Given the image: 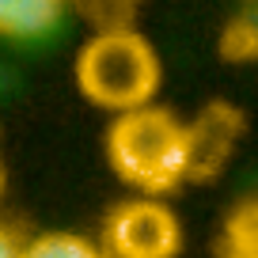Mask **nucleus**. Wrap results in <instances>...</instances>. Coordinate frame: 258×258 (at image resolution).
I'll return each mask as SVG.
<instances>
[{
    "label": "nucleus",
    "instance_id": "f257e3e1",
    "mask_svg": "<svg viewBox=\"0 0 258 258\" xmlns=\"http://www.w3.org/2000/svg\"><path fill=\"white\" fill-rule=\"evenodd\" d=\"M106 160L125 186L160 198L198 175V133L171 110L148 103L114 114L106 129Z\"/></svg>",
    "mask_w": 258,
    "mask_h": 258
},
{
    "label": "nucleus",
    "instance_id": "f03ea898",
    "mask_svg": "<svg viewBox=\"0 0 258 258\" xmlns=\"http://www.w3.org/2000/svg\"><path fill=\"white\" fill-rule=\"evenodd\" d=\"M76 88L88 103L110 114L148 106L160 91L163 64L156 46L125 23L95 31L76 53Z\"/></svg>",
    "mask_w": 258,
    "mask_h": 258
},
{
    "label": "nucleus",
    "instance_id": "7ed1b4c3",
    "mask_svg": "<svg viewBox=\"0 0 258 258\" xmlns=\"http://www.w3.org/2000/svg\"><path fill=\"white\" fill-rule=\"evenodd\" d=\"M103 247L110 258H175L182 247V228L160 198L141 194L106 217Z\"/></svg>",
    "mask_w": 258,
    "mask_h": 258
},
{
    "label": "nucleus",
    "instance_id": "20e7f679",
    "mask_svg": "<svg viewBox=\"0 0 258 258\" xmlns=\"http://www.w3.org/2000/svg\"><path fill=\"white\" fill-rule=\"evenodd\" d=\"M69 0H0V38L31 42L61 23Z\"/></svg>",
    "mask_w": 258,
    "mask_h": 258
},
{
    "label": "nucleus",
    "instance_id": "39448f33",
    "mask_svg": "<svg viewBox=\"0 0 258 258\" xmlns=\"http://www.w3.org/2000/svg\"><path fill=\"white\" fill-rule=\"evenodd\" d=\"M23 258H110V254H106V247H95L76 232H46L23 247Z\"/></svg>",
    "mask_w": 258,
    "mask_h": 258
},
{
    "label": "nucleus",
    "instance_id": "423d86ee",
    "mask_svg": "<svg viewBox=\"0 0 258 258\" xmlns=\"http://www.w3.org/2000/svg\"><path fill=\"white\" fill-rule=\"evenodd\" d=\"M0 258H23V247H19V243L8 235V239L0 243Z\"/></svg>",
    "mask_w": 258,
    "mask_h": 258
},
{
    "label": "nucleus",
    "instance_id": "0eeeda50",
    "mask_svg": "<svg viewBox=\"0 0 258 258\" xmlns=\"http://www.w3.org/2000/svg\"><path fill=\"white\" fill-rule=\"evenodd\" d=\"M0 194H4V163H0Z\"/></svg>",
    "mask_w": 258,
    "mask_h": 258
},
{
    "label": "nucleus",
    "instance_id": "6e6552de",
    "mask_svg": "<svg viewBox=\"0 0 258 258\" xmlns=\"http://www.w3.org/2000/svg\"><path fill=\"white\" fill-rule=\"evenodd\" d=\"M4 239H8V232H4V228H0V243H4Z\"/></svg>",
    "mask_w": 258,
    "mask_h": 258
},
{
    "label": "nucleus",
    "instance_id": "1a4fd4ad",
    "mask_svg": "<svg viewBox=\"0 0 258 258\" xmlns=\"http://www.w3.org/2000/svg\"><path fill=\"white\" fill-rule=\"evenodd\" d=\"M254 27H258V23H254Z\"/></svg>",
    "mask_w": 258,
    "mask_h": 258
}]
</instances>
